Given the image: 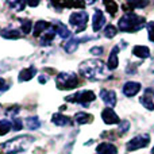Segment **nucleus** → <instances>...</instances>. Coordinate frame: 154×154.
<instances>
[{"label":"nucleus","mask_w":154,"mask_h":154,"mask_svg":"<svg viewBox=\"0 0 154 154\" xmlns=\"http://www.w3.org/2000/svg\"><path fill=\"white\" fill-rule=\"evenodd\" d=\"M79 43H80V39H77V38H70L64 45L65 51H66V53H73V51H76V49L79 48Z\"/></svg>","instance_id":"obj_22"},{"label":"nucleus","mask_w":154,"mask_h":154,"mask_svg":"<svg viewBox=\"0 0 154 154\" xmlns=\"http://www.w3.org/2000/svg\"><path fill=\"white\" fill-rule=\"evenodd\" d=\"M93 119V116L91 114H87V112H77L75 115V122L79 123V125H87V123H91Z\"/></svg>","instance_id":"obj_18"},{"label":"nucleus","mask_w":154,"mask_h":154,"mask_svg":"<svg viewBox=\"0 0 154 154\" xmlns=\"http://www.w3.org/2000/svg\"><path fill=\"white\" fill-rule=\"evenodd\" d=\"M147 35H149V39L154 42V22L147 23Z\"/></svg>","instance_id":"obj_30"},{"label":"nucleus","mask_w":154,"mask_h":154,"mask_svg":"<svg viewBox=\"0 0 154 154\" xmlns=\"http://www.w3.org/2000/svg\"><path fill=\"white\" fill-rule=\"evenodd\" d=\"M51 122H53L56 126H60V127H62V126L69 125L70 119L68 116H65V115H62V114H54L53 116H51Z\"/></svg>","instance_id":"obj_19"},{"label":"nucleus","mask_w":154,"mask_h":154,"mask_svg":"<svg viewBox=\"0 0 154 154\" xmlns=\"http://www.w3.org/2000/svg\"><path fill=\"white\" fill-rule=\"evenodd\" d=\"M54 27V31H56V34H58L61 38H64V39H66V38L70 37V34L72 32L69 31V29H68L65 24H62L61 22H57L56 24H53Z\"/></svg>","instance_id":"obj_15"},{"label":"nucleus","mask_w":154,"mask_h":154,"mask_svg":"<svg viewBox=\"0 0 154 154\" xmlns=\"http://www.w3.org/2000/svg\"><path fill=\"white\" fill-rule=\"evenodd\" d=\"M118 53H119V48H118V46H115V48L112 49V51L109 53L108 61H107V68H108L109 70L116 69L118 65H119V60H118Z\"/></svg>","instance_id":"obj_12"},{"label":"nucleus","mask_w":154,"mask_h":154,"mask_svg":"<svg viewBox=\"0 0 154 154\" xmlns=\"http://www.w3.org/2000/svg\"><path fill=\"white\" fill-rule=\"evenodd\" d=\"M26 125L30 130H37V128H39L41 123H39V120H38V118L32 116V118H29V119L26 120Z\"/></svg>","instance_id":"obj_25"},{"label":"nucleus","mask_w":154,"mask_h":154,"mask_svg":"<svg viewBox=\"0 0 154 154\" xmlns=\"http://www.w3.org/2000/svg\"><path fill=\"white\" fill-rule=\"evenodd\" d=\"M101 118H103V122L106 125H116L119 123V116L115 114V111L112 108H104L101 112Z\"/></svg>","instance_id":"obj_8"},{"label":"nucleus","mask_w":154,"mask_h":154,"mask_svg":"<svg viewBox=\"0 0 154 154\" xmlns=\"http://www.w3.org/2000/svg\"><path fill=\"white\" fill-rule=\"evenodd\" d=\"M104 5H106L107 11H108L111 15H115L118 11V4L115 2H104Z\"/></svg>","instance_id":"obj_27"},{"label":"nucleus","mask_w":154,"mask_h":154,"mask_svg":"<svg viewBox=\"0 0 154 154\" xmlns=\"http://www.w3.org/2000/svg\"><path fill=\"white\" fill-rule=\"evenodd\" d=\"M8 4L15 11H23V8L26 7V3L24 2H8Z\"/></svg>","instance_id":"obj_28"},{"label":"nucleus","mask_w":154,"mask_h":154,"mask_svg":"<svg viewBox=\"0 0 154 154\" xmlns=\"http://www.w3.org/2000/svg\"><path fill=\"white\" fill-rule=\"evenodd\" d=\"M54 37H56V31H54V27L50 26L45 32H43L42 37H41V45H43V46L50 45L51 41L54 39Z\"/></svg>","instance_id":"obj_14"},{"label":"nucleus","mask_w":154,"mask_h":154,"mask_svg":"<svg viewBox=\"0 0 154 154\" xmlns=\"http://www.w3.org/2000/svg\"><path fill=\"white\" fill-rule=\"evenodd\" d=\"M35 75H37V69H35L34 66L26 68V69H23L19 73V81H29V80H31Z\"/></svg>","instance_id":"obj_17"},{"label":"nucleus","mask_w":154,"mask_h":154,"mask_svg":"<svg viewBox=\"0 0 154 154\" xmlns=\"http://www.w3.org/2000/svg\"><path fill=\"white\" fill-rule=\"evenodd\" d=\"M133 54L135 57H139V58H147L150 56V50L146 46H135L133 49Z\"/></svg>","instance_id":"obj_20"},{"label":"nucleus","mask_w":154,"mask_h":154,"mask_svg":"<svg viewBox=\"0 0 154 154\" xmlns=\"http://www.w3.org/2000/svg\"><path fill=\"white\" fill-rule=\"evenodd\" d=\"M80 73L88 80H101L106 77V65L100 60H87L80 65Z\"/></svg>","instance_id":"obj_1"},{"label":"nucleus","mask_w":154,"mask_h":154,"mask_svg":"<svg viewBox=\"0 0 154 154\" xmlns=\"http://www.w3.org/2000/svg\"><path fill=\"white\" fill-rule=\"evenodd\" d=\"M141 91V84L135 81H127L125 85H123V93H125L127 97H131V96H135L137 93Z\"/></svg>","instance_id":"obj_9"},{"label":"nucleus","mask_w":154,"mask_h":154,"mask_svg":"<svg viewBox=\"0 0 154 154\" xmlns=\"http://www.w3.org/2000/svg\"><path fill=\"white\" fill-rule=\"evenodd\" d=\"M0 34H2L3 38H7V39H18V38L20 37L19 31L15 29H5V30H3Z\"/></svg>","instance_id":"obj_23"},{"label":"nucleus","mask_w":154,"mask_h":154,"mask_svg":"<svg viewBox=\"0 0 154 154\" xmlns=\"http://www.w3.org/2000/svg\"><path fill=\"white\" fill-rule=\"evenodd\" d=\"M152 153H153V154H154V147H153V150H152Z\"/></svg>","instance_id":"obj_36"},{"label":"nucleus","mask_w":154,"mask_h":154,"mask_svg":"<svg viewBox=\"0 0 154 154\" xmlns=\"http://www.w3.org/2000/svg\"><path fill=\"white\" fill-rule=\"evenodd\" d=\"M39 82H42V84H43V82H46V77H42V76H41V77H39Z\"/></svg>","instance_id":"obj_35"},{"label":"nucleus","mask_w":154,"mask_h":154,"mask_svg":"<svg viewBox=\"0 0 154 154\" xmlns=\"http://www.w3.org/2000/svg\"><path fill=\"white\" fill-rule=\"evenodd\" d=\"M141 103H142V106L146 109H149V111H153L154 109V101H153V97H152V95H150L149 89L141 96Z\"/></svg>","instance_id":"obj_16"},{"label":"nucleus","mask_w":154,"mask_h":154,"mask_svg":"<svg viewBox=\"0 0 154 154\" xmlns=\"http://www.w3.org/2000/svg\"><path fill=\"white\" fill-rule=\"evenodd\" d=\"M56 84L58 89H73L79 85V79L72 72H62L57 76Z\"/></svg>","instance_id":"obj_4"},{"label":"nucleus","mask_w":154,"mask_h":154,"mask_svg":"<svg viewBox=\"0 0 154 154\" xmlns=\"http://www.w3.org/2000/svg\"><path fill=\"white\" fill-rule=\"evenodd\" d=\"M100 96L103 99V101L109 107H114L116 104V93L115 91H107V89H101Z\"/></svg>","instance_id":"obj_11"},{"label":"nucleus","mask_w":154,"mask_h":154,"mask_svg":"<svg viewBox=\"0 0 154 154\" xmlns=\"http://www.w3.org/2000/svg\"><path fill=\"white\" fill-rule=\"evenodd\" d=\"M20 27H22V32H23V34H29V32L31 31V22L22 19L20 20Z\"/></svg>","instance_id":"obj_29"},{"label":"nucleus","mask_w":154,"mask_h":154,"mask_svg":"<svg viewBox=\"0 0 154 154\" xmlns=\"http://www.w3.org/2000/svg\"><path fill=\"white\" fill-rule=\"evenodd\" d=\"M145 26V18L138 16L137 14L131 12V14H126L122 18L119 19L118 27L122 31H127V32H134L137 30H141Z\"/></svg>","instance_id":"obj_3"},{"label":"nucleus","mask_w":154,"mask_h":154,"mask_svg":"<svg viewBox=\"0 0 154 154\" xmlns=\"http://www.w3.org/2000/svg\"><path fill=\"white\" fill-rule=\"evenodd\" d=\"M87 22H88V14L85 11H76V12H73L69 16V23H70V26H73L76 32L85 30Z\"/></svg>","instance_id":"obj_5"},{"label":"nucleus","mask_w":154,"mask_h":154,"mask_svg":"<svg viewBox=\"0 0 154 154\" xmlns=\"http://www.w3.org/2000/svg\"><path fill=\"white\" fill-rule=\"evenodd\" d=\"M34 138L30 135H20L14 139L4 142L0 145V152L2 154H19L22 152H26L32 143Z\"/></svg>","instance_id":"obj_2"},{"label":"nucleus","mask_w":154,"mask_h":154,"mask_svg":"<svg viewBox=\"0 0 154 154\" xmlns=\"http://www.w3.org/2000/svg\"><path fill=\"white\" fill-rule=\"evenodd\" d=\"M11 128H12V123L10 120H7V119L0 120V137L8 134L11 131Z\"/></svg>","instance_id":"obj_24"},{"label":"nucleus","mask_w":154,"mask_h":154,"mask_svg":"<svg viewBox=\"0 0 154 154\" xmlns=\"http://www.w3.org/2000/svg\"><path fill=\"white\" fill-rule=\"evenodd\" d=\"M106 24V18L103 15V11L96 10L95 14H93V19H92V27L95 31H99L101 27Z\"/></svg>","instance_id":"obj_10"},{"label":"nucleus","mask_w":154,"mask_h":154,"mask_svg":"<svg viewBox=\"0 0 154 154\" xmlns=\"http://www.w3.org/2000/svg\"><path fill=\"white\" fill-rule=\"evenodd\" d=\"M150 142V137L149 134H141L138 137H134L131 141H128L127 143V150L128 152H133V150H138L142 149V147H146Z\"/></svg>","instance_id":"obj_7"},{"label":"nucleus","mask_w":154,"mask_h":154,"mask_svg":"<svg viewBox=\"0 0 154 154\" xmlns=\"http://www.w3.org/2000/svg\"><path fill=\"white\" fill-rule=\"evenodd\" d=\"M118 30L115 26H112V24H108V26L106 27V30H104V35H106L107 38H114L115 35H116Z\"/></svg>","instance_id":"obj_26"},{"label":"nucleus","mask_w":154,"mask_h":154,"mask_svg":"<svg viewBox=\"0 0 154 154\" xmlns=\"http://www.w3.org/2000/svg\"><path fill=\"white\" fill-rule=\"evenodd\" d=\"M96 152H97V154H116L118 149L115 145L108 143V142H103V143L97 145Z\"/></svg>","instance_id":"obj_13"},{"label":"nucleus","mask_w":154,"mask_h":154,"mask_svg":"<svg viewBox=\"0 0 154 154\" xmlns=\"http://www.w3.org/2000/svg\"><path fill=\"white\" fill-rule=\"evenodd\" d=\"M95 99H96V96L92 91H80V92L75 93V95L68 96L66 101H73V103H80L82 106H87L88 103L93 101Z\"/></svg>","instance_id":"obj_6"},{"label":"nucleus","mask_w":154,"mask_h":154,"mask_svg":"<svg viewBox=\"0 0 154 154\" xmlns=\"http://www.w3.org/2000/svg\"><path fill=\"white\" fill-rule=\"evenodd\" d=\"M49 27H50V24H49L48 22L38 20L37 23H35V26H34V35H35V37H39V35L42 34V32H45Z\"/></svg>","instance_id":"obj_21"},{"label":"nucleus","mask_w":154,"mask_h":154,"mask_svg":"<svg viewBox=\"0 0 154 154\" xmlns=\"http://www.w3.org/2000/svg\"><path fill=\"white\" fill-rule=\"evenodd\" d=\"M22 127H23V123H22L20 119H18V118H14V122H12V128L15 131H19L22 130Z\"/></svg>","instance_id":"obj_31"},{"label":"nucleus","mask_w":154,"mask_h":154,"mask_svg":"<svg viewBox=\"0 0 154 154\" xmlns=\"http://www.w3.org/2000/svg\"><path fill=\"white\" fill-rule=\"evenodd\" d=\"M91 53L95 54V56H100V54L103 53V48H97V46H96V48H92L91 49Z\"/></svg>","instance_id":"obj_33"},{"label":"nucleus","mask_w":154,"mask_h":154,"mask_svg":"<svg viewBox=\"0 0 154 154\" xmlns=\"http://www.w3.org/2000/svg\"><path fill=\"white\" fill-rule=\"evenodd\" d=\"M4 85H5V81L3 79H0V91L4 89Z\"/></svg>","instance_id":"obj_34"},{"label":"nucleus","mask_w":154,"mask_h":154,"mask_svg":"<svg viewBox=\"0 0 154 154\" xmlns=\"http://www.w3.org/2000/svg\"><path fill=\"white\" fill-rule=\"evenodd\" d=\"M128 127H130V122H128V120H125V122H122V123H120L119 131L123 134V133H126V131L128 130Z\"/></svg>","instance_id":"obj_32"}]
</instances>
